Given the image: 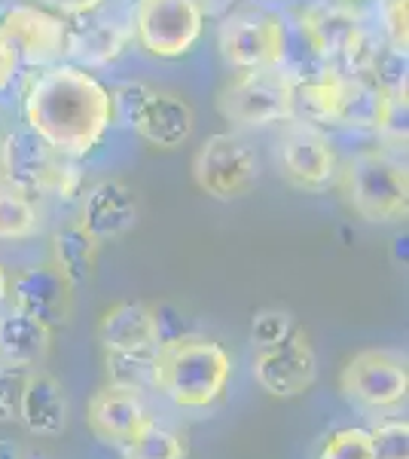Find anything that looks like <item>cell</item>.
<instances>
[{"mask_svg":"<svg viewBox=\"0 0 409 459\" xmlns=\"http://www.w3.org/2000/svg\"><path fill=\"white\" fill-rule=\"evenodd\" d=\"M28 129L64 157H86L110 123V92L80 65H49L25 92Z\"/></svg>","mask_w":409,"mask_h":459,"instance_id":"cell-1","label":"cell"},{"mask_svg":"<svg viewBox=\"0 0 409 459\" xmlns=\"http://www.w3.org/2000/svg\"><path fill=\"white\" fill-rule=\"evenodd\" d=\"M233 361L220 343L199 334L156 346L150 383L177 407H208L223 395Z\"/></svg>","mask_w":409,"mask_h":459,"instance_id":"cell-2","label":"cell"},{"mask_svg":"<svg viewBox=\"0 0 409 459\" xmlns=\"http://www.w3.org/2000/svg\"><path fill=\"white\" fill-rule=\"evenodd\" d=\"M342 190L352 212L367 224H391L409 212L406 166L388 151L354 153L342 169Z\"/></svg>","mask_w":409,"mask_h":459,"instance_id":"cell-3","label":"cell"},{"mask_svg":"<svg viewBox=\"0 0 409 459\" xmlns=\"http://www.w3.org/2000/svg\"><path fill=\"white\" fill-rule=\"evenodd\" d=\"M217 108L229 123L244 129L294 120V77L281 68H251L233 77L217 95Z\"/></svg>","mask_w":409,"mask_h":459,"instance_id":"cell-4","label":"cell"},{"mask_svg":"<svg viewBox=\"0 0 409 459\" xmlns=\"http://www.w3.org/2000/svg\"><path fill=\"white\" fill-rule=\"evenodd\" d=\"M192 178L199 190L220 203L248 196L260 181V160L248 142L233 132H217L205 138L192 157Z\"/></svg>","mask_w":409,"mask_h":459,"instance_id":"cell-5","label":"cell"},{"mask_svg":"<svg viewBox=\"0 0 409 459\" xmlns=\"http://www.w3.org/2000/svg\"><path fill=\"white\" fill-rule=\"evenodd\" d=\"M205 28L199 0H138L132 16V37L156 58L187 56Z\"/></svg>","mask_w":409,"mask_h":459,"instance_id":"cell-6","label":"cell"},{"mask_svg":"<svg viewBox=\"0 0 409 459\" xmlns=\"http://www.w3.org/2000/svg\"><path fill=\"white\" fill-rule=\"evenodd\" d=\"M68 25L37 6H16L0 19V56L13 71L49 68L64 56Z\"/></svg>","mask_w":409,"mask_h":459,"instance_id":"cell-7","label":"cell"},{"mask_svg":"<svg viewBox=\"0 0 409 459\" xmlns=\"http://www.w3.org/2000/svg\"><path fill=\"white\" fill-rule=\"evenodd\" d=\"M339 389L348 402L367 411H391L406 402L409 371L406 361L388 350H363L345 365Z\"/></svg>","mask_w":409,"mask_h":459,"instance_id":"cell-8","label":"cell"},{"mask_svg":"<svg viewBox=\"0 0 409 459\" xmlns=\"http://www.w3.org/2000/svg\"><path fill=\"white\" fill-rule=\"evenodd\" d=\"M281 175L300 190H324L337 181L339 160L333 142L306 120H287L285 132L275 144Z\"/></svg>","mask_w":409,"mask_h":459,"instance_id":"cell-9","label":"cell"},{"mask_svg":"<svg viewBox=\"0 0 409 459\" xmlns=\"http://www.w3.org/2000/svg\"><path fill=\"white\" fill-rule=\"evenodd\" d=\"M287 28L269 13H235L220 25V56L239 71L281 68L287 49Z\"/></svg>","mask_w":409,"mask_h":459,"instance_id":"cell-10","label":"cell"},{"mask_svg":"<svg viewBox=\"0 0 409 459\" xmlns=\"http://www.w3.org/2000/svg\"><path fill=\"white\" fill-rule=\"evenodd\" d=\"M254 377L272 398H296L318 380V355L311 350L309 334L294 328L275 346L257 350Z\"/></svg>","mask_w":409,"mask_h":459,"instance_id":"cell-11","label":"cell"},{"mask_svg":"<svg viewBox=\"0 0 409 459\" xmlns=\"http://www.w3.org/2000/svg\"><path fill=\"white\" fill-rule=\"evenodd\" d=\"M73 288L55 264L28 266L13 279V303L19 313L37 318L43 328L62 331L73 316Z\"/></svg>","mask_w":409,"mask_h":459,"instance_id":"cell-12","label":"cell"},{"mask_svg":"<svg viewBox=\"0 0 409 459\" xmlns=\"http://www.w3.org/2000/svg\"><path fill=\"white\" fill-rule=\"evenodd\" d=\"M300 31L311 47V53L321 58L324 65L342 62L354 49V43L363 37L361 16L354 13V6L342 4V0L311 4L300 16Z\"/></svg>","mask_w":409,"mask_h":459,"instance_id":"cell-13","label":"cell"},{"mask_svg":"<svg viewBox=\"0 0 409 459\" xmlns=\"http://www.w3.org/2000/svg\"><path fill=\"white\" fill-rule=\"evenodd\" d=\"M80 224L95 242H110L120 239L129 230L138 224V196L120 178H107L98 181L92 190L83 196V214Z\"/></svg>","mask_w":409,"mask_h":459,"instance_id":"cell-14","label":"cell"},{"mask_svg":"<svg viewBox=\"0 0 409 459\" xmlns=\"http://www.w3.org/2000/svg\"><path fill=\"white\" fill-rule=\"evenodd\" d=\"M86 420L89 429L95 432V438L107 444H129L153 417L135 389L110 386L107 383V386L92 395Z\"/></svg>","mask_w":409,"mask_h":459,"instance_id":"cell-15","label":"cell"},{"mask_svg":"<svg viewBox=\"0 0 409 459\" xmlns=\"http://www.w3.org/2000/svg\"><path fill=\"white\" fill-rule=\"evenodd\" d=\"M19 420L28 432L43 435V438L62 435L68 426V395H64L62 383L40 368L28 371L25 383H21Z\"/></svg>","mask_w":409,"mask_h":459,"instance_id":"cell-16","label":"cell"},{"mask_svg":"<svg viewBox=\"0 0 409 459\" xmlns=\"http://www.w3.org/2000/svg\"><path fill=\"white\" fill-rule=\"evenodd\" d=\"M192 126H196V114H192V105L187 99L153 89L150 101H147V108L141 110L135 123V132L153 147L175 151L192 135Z\"/></svg>","mask_w":409,"mask_h":459,"instance_id":"cell-17","label":"cell"},{"mask_svg":"<svg viewBox=\"0 0 409 459\" xmlns=\"http://www.w3.org/2000/svg\"><path fill=\"white\" fill-rule=\"evenodd\" d=\"M98 340L104 352H156L153 309L141 300L116 303L101 318Z\"/></svg>","mask_w":409,"mask_h":459,"instance_id":"cell-18","label":"cell"},{"mask_svg":"<svg viewBox=\"0 0 409 459\" xmlns=\"http://www.w3.org/2000/svg\"><path fill=\"white\" fill-rule=\"evenodd\" d=\"M58 153L28 132H6V184L28 196L47 194V178Z\"/></svg>","mask_w":409,"mask_h":459,"instance_id":"cell-19","label":"cell"},{"mask_svg":"<svg viewBox=\"0 0 409 459\" xmlns=\"http://www.w3.org/2000/svg\"><path fill=\"white\" fill-rule=\"evenodd\" d=\"M132 40V28L116 25L107 19H83L80 25L68 28V43L64 56L73 58L80 68H101V65L116 62Z\"/></svg>","mask_w":409,"mask_h":459,"instance_id":"cell-20","label":"cell"},{"mask_svg":"<svg viewBox=\"0 0 409 459\" xmlns=\"http://www.w3.org/2000/svg\"><path fill=\"white\" fill-rule=\"evenodd\" d=\"M49 346L52 331L43 328L37 318L19 313V309L0 318V365L34 371L49 355Z\"/></svg>","mask_w":409,"mask_h":459,"instance_id":"cell-21","label":"cell"},{"mask_svg":"<svg viewBox=\"0 0 409 459\" xmlns=\"http://www.w3.org/2000/svg\"><path fill=\"white\" fill-rule=\"evenodd\" d=\"M52 264L73 288L92 282L95 264H98V242L86 233L83 224L62 227L52 239Z\"/></svg>","mask_w":409,"mask_h":459,"instance_id":"cell-22","label":"cell"},{"mask_svg":"<svg viewBox=\"0 0 409 459\" xmlns=\"http://www.w3.org/2000/svg\"><path fill=\"white\" fill-rule=\"evenodd\" d=\"M382 89L363 77L337 74V105H333V123L352 126V129H376Z\"/></svg>","mask_w":409,"mask_h":459,"instance_id":"cell-23","label":"cell"},{"mask_svg":"<svg viewBox=\"0 0 409 459\" xmlns=\"http://www.w3.org/2000/svg\"><path fill=\"white\" fill-rule=\"evenodd\" d=\"M40 230V209L34 196L0 184V239H31Z\"/></svg>","mask_w":409,"mask_h":459,"instance_id":"cell-24","label":"cell"},{"mask_svg":"<svg viewBox=\"0 0 409 459\" xmlns=\"http://www.w3.org/2000/svg\"><path fill=\"white\" fill-rule=\"evenodd\" d=\"M129 459H183V441L175 432L147 423L129 444Z\"/></svg>","mask_w":409,"mask_h":459,"instance_id":"cell-25","label":"cell"},{"mask_svg":"<svg viewBox=\"0 0 409 459\" xmlns=\"http://www.w3.org/2000/svg\"><path fill=\"white\" fill-rule=\"evenodd\" d=\"M153 371V352H107V377L110 386L135 389L141 392L144 383H150Z\"/></svg>","mask_w":409,"mask_h":459,"instance_id":"cell-26","label":"cell"},{"mask_svg":"<svg viewBox=\"0 0 409 459\" xmlns=\"http://www.w3.org/2000/svg\"><path fill=\"white\" fill-rule=\"evenodd\" d=\"M406 120H409L406 86L404 89H382V105H379V117H376L379 135L391 144H406Z\"/></svg>","mask_w":409,"mask_h":459,"instance_id":"cell-27","label":"cell"},{"mask_svg":"<svg viewBox=\"0 0 409 459\" xmlns=\"http://www.w3.org/2000/svg\"><path fill=\"white\" fill-rule=\"evenodd\" d=\"M153 95V86L147 83H120L110 92V123L123 129H135L141 110L147 108Z\"/></svg>","mask_w":409,"mask_h":459,"instance_id":"cell-28","label":"cell"},{"mask_svg":"<svg viewBox=\"0 0 409 459\" xmlns=\"http://www.w3.org/2000/svg\"><path fill=\"white\" fill-rule=\"evenodd\" d=\"M370 450H373V459H409L406 420H388L370 429Z\"/></svg>","mask_w":409,"mask_h":459,"instance_id":"cell-29","label":"cell"},{"mask_svg":"<svg viewBox=\"0 0 409 459\" xmlns=\"http://www.w3.org/2000/svg\"><path fill=\"white\" fill-rule=\"evenodd\" d=\"M318 459H373L367 429H339L327 435Z\"/></svg>","mask_w":409,"mask_h":459,"instance_id":"cell-30","label":"cell"},{"mask_svg":"<svg viewBox=\"0 0 409 459\" xmlns=\"http://www.w3.org/2000/svg\"><path fill=\"white\" fill-rule=\"evenodd\" d=\"M379 22H382L385 43L394 53H404L409 47V0H379Z\"/></svg>","mask_w":409,"mask_h":459,"instance_id":"cell-31","label":"cell"},{"mask_svg":"<svg viewBox=\"0 0 409 459\" xmlns=\"http://www.w3.org/2000/svg\"><path fill=\"white\" fill-rule=\"evenodd\" d=\"M294 328H296V322L287 309H260L254 316V322H251V343H254L257 350H266V346L281 343Z\"/></svg>","mask_w":409,"mask_h":459,"instance_id":"cell-32","label":"cell"},{"mask_svg":"<svg viewBox=\"0 0 409 459\" xmlns=\"http://www.w3.org/2000/svg\"><path fill=\"white\" fill-rule=\"evenodd\" d=\"M150 309H153L156 346L175 343V340L192 334L190 325H187V316H183L177 307H171V303H159V307H150Z\"/></svg>","mask_w":409,"mask_h":459,"instance_id":"cell-33","label":"cell"},{"mask_svg":"<svg viewBox=\"0 0 409 459\" xmlns=\"http://www.w3.org/2000/svg\"><path fill=\"white\" fill-rule=\"evenodd\" d=\"M25 374H28L25 368L0 365V423L19 420V398H21Z\"/></svg>","mask_w":409,"mask_h":459,"instance_id":"cell-34","label":"cell"},{"mask_svg":"<svg viewBox=\"0 0 409 459\" xmlns=\"http://www.w3.org/2000/svg\"><path fill=\"white\" fill-rule=\"evenodd\" d=\"M43 4L58 13H64V16H89V13L98 10L104 0H43Z\"/></svg>","mask_w":409,"mask_h":459,"instance_id":"cell-35","label":"cell"},{"mask_svg":"<svg viewBox=\"0 0 409 459\" xmlns=\"http://www.w3.org/2000/svg\"><path fill=\"white\" fill-rule=\"evenodd\" d=\"M0 459H25V454H21V447L16 441L0 438Z\"/></svg>","mask_w":409,"mask_h":459,"instance_id":"cell-36","label":"cell"},{"mask_svg":"<svg viewBox=\"0 0 409 459\" xmlns=\"http://www.w3.org/2000/svg\"><path fill=\"white\" fill-rule=\"evenodd\" d=\"M13 77H16V71L10 68V65L4 62V56H0V89H6L13 83Z\"/></svg>","mask_w":409,"mask_h":459,"instance_id":"cell-37","label":"cell"},{"mask_svg":"<svg viewBox=\"0 0 409 459\" xmlns=\"http://www.w3.org/2000/svg\"><path fill=\"white\" fill-rule=\"evenodd\" d=\"M0 184H6V135H0Z\"/></svg>","mask_w":409,"mask_h":459,"instance_id":"cell-38","label":"cell"},{"mask_svg":"<svg viewBox=\"0 0 409 459\" xmlns=\"http://www.w3.org/2000/svg\"><path fill=\"white\" fill-rule=\"evenodd\" d=\"M6 294H10V276H6V270L0 266V300H4Z\"/></svg>","mask_w":409,"mask_h":459,"instance_id":"cell-39","label":"cell"},{"mask_svg":"<svg viewBox=\"0 0 409 459\" xmlns=\"http://www.w3.org/2000/svg\"><path fill=\"white\" fill-rule=\"evenodd\" d=\"M0 135H6V117H4V110H0Z\"/></svg>","mask_w":409,"mask_h":459,"instance_id":"cell-40","label":"cell"}]
</instances>
